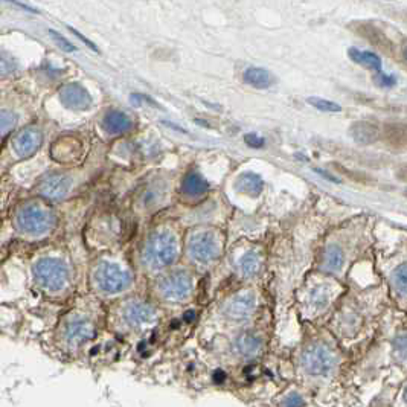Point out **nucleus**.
I'll return each mask as SVG.
<instances>
[{"mask_svg": "<svg viewBox=\"0 0 407 407\" xmlns=\"http://www.w3.org/2000/svg\"><path fill=\"white\" fill-rule=\"evenodd\" d=\"M93 332H95V327L87 318L74 315L63 323L61 339L66 347L78 348L93 337Z\"/></svg>", "mask_w": 407, "mask_h": 407, "instance_id": "nucleus-8", "label": "nucleus"}, {"mask_svg": "<svg viewBox=\"0 0 407 407\" xmlns=\"http://www.w3.org/2000/svg\"><path fill=\"white\" fill-rule=\"evenodd\" d=\"M70 31H72V33H74L75 36H78V37H80V38H81L82 41H85V43H86V45H89V46H90V48L93 49V50H98V49H97V46H95V45H93V43H92V41H89V40H87V38H86L85 36H81V34L78 33V31H77V29H72V28H70Z\"/></svg>", "mask_w": 407, "mask_h": 407, "instance_id": "nucleus-33", "label": "nucleus"}, {"mask_svg": "<svg viewBox=\"0 0 407 407\" xmlns=\"http://www.w3.org/2000/svg\"><path fill=\"white\" fill-rule=\"evenodd\" d=\"M61 101L69 109H85L89 106L90 97L85 87L80 85H67L60 93Z\"/></svg>", "mask_w": 407, "mask_h": 407, "instance_id": "nucleus-15", "label": "nucleus"}, {"mask_svg": "<svg viewBox=\"0 0 407 407\" xmlns=\"http://www.w3.org/2000/svg\"><path fill=\"white\" fill-rule=\"evenodd\" d=\"M57 218L50 210L38 203L25 205L17 212L16 224L22 234L28 237H43L55 227Z\"/></svg>", "mask_w": 407, "mask_h": 407, "instance_id": "nucleus-4", "label": "nucleus"}, {"mask_svg": "<svg viewBox=\"0 0 407 407\" xmlns=\"http://www.w3.org/2000/svg\"><path fill=\"white\" fill-rule=\"evenodd\" d=\"M403 57H404L406 61H407V45L403 48Z\"/></svg>", "mask_w": 407, "mask_h": 407, "instance_id": "nucleus-34", "label": "nucleus"}, {"mask_svg": "<svg viewBox=\"0 0 407 407\" xmlns=\"http://www.w3.org/2000/svg\"><path fill=\"white\" fill-rule=\"evenodd\" d=\"M41 145V134L36 130H26L14 139V150L20 158H31L37 153Z\"/></svg>", "mask_w": 407, "mask_h": 407, "instance_id": "nucleus-13", "label": "nucleus"}, {"mask_svg": "<svg viewBox=\"0 0 407 407\" xmlns=\"http://www.w3.org/2000/svg\"><path fill=\"white\" fill-rule=\"evenodd\" d=\"M179 258V242L171 231H156L141 250V264L148 271L171 267Z\"/></svg>", "mask_w": 407, "mask_h": 407, "instance_id": "nucleus-1", "label": "nucleus"}, {"mask_svg": "<svg viewBox=\"0 0 407 407\" xmlns=\"http://www.w3.org/2000/svg\"><path fill=\"white\" fill-rule=\"evenodd\" d=\"M359 34L371 43L374 48H377L380 50H383L386 55H392L395 46L391 41V38L386 36L380 28H377L372 23H360L359 26Z\"/></svg>", "mask_w": 407, "mask_h": 407, "instance_id": "nucleus-12", "label": "nucleus"}, {"mask_svg": "<svg viewBox=\"0 0 407 407\" xmlns=\"http://www.w3.org/2000/svg\"><path fill=\"white\" fill-rule=\"evenodd\" d=\"M156 319H158V310L147 300L130 299L125 300L121 307L122 325L129 330L151 327Z\"/></svg>", "mask_w": 407, "mask_h": 407, "instance_id": "nucleus-7", "label": "nucleus"}, {"mask_svg": "<svg viewBox=\"0 0 407 407\" xmlns=\"http://www.w3.org/2000/svg\"><path fill=\"white\" fill-rule=\"evenodd\" d=\"M70 190V179L63 174H52L40 183V194L49 200H61Z\"/></svg>", "mask_w": 407, "mask_h": 407, "instance_id": "nucleus-11", "label": "nucleus"}, {"mask_svg": "<svg viewBox=\"0 0 407 407\" xmlns=\"http://www.w3.org/2000/svg\"><path fill=\"white\" fill-rule=\"evenodd\" d=\"M261 267V256L255 250L246 252L242 258L238 259V268L244 276H254L258 273Z\"/></svg>", "mask_w": 407, "mask_h": 407, "instance_id": "nucleus-22", "label": "nucleus"}, {"mask_svg": "<svg viewBox=\"0 0 407 407\" xmlns=\"http://www.w3.org/2000/svg\"><path fill=\"white\" fill-rule=\"evenodd\" d=\"M286 406L287 407H302L304 406V401H302V398L299 395H290L288 398H287V401H286Z\"/></svg>", "mask_w": 407, "mask_h": 407, "instance_id": "nucleus-31", "label": "nucleus"}, {"mask_svg": "<svg viewBox=\"0 0 407 407\" xmlns=\"http://www.w3.org/2000/svg\"><path fill=\"white\" fill-rule=\"evenodd\" d=\"M5 2H8V4H14L16 6H18V8H22V9H25V11H29V13H37L34 8H31V6H28L26 4H22V2H18V0H5Z\"/></svg>", "mask_w": 407, "mask_h": 407, "instance_id": "nucleus-32", "label": "nucleus"}, {"mask_svg": "<svg viewBox=\"0 0 407 407\" xmlns=\"http://www.w3.org/2000/svg\"><path fill=\"white\" fill-rule=\"evenodd\" d=\"M374 81H375V85L380 86V87H394L396 85V80L394 75L384 74V72H381V70L375 74Z\"/></svg>", "mask_w": 407, "mask_h": 407, "instance_id": "nucleus-27", "label": "nucleus"}, {"mask_svg": "<svg viewBox=\"0 0 407 407\" xmlns=\"http://www.w3.org/2000/svg\"><path fill=\"white\" fill-rule=\"evenodd\" d=\"M392 284L396 293L401 298H407V263L395 268L392 276Z\"/></svg>", "mask_w": 407, "mask_h": 407, "instance_id": "nucleus-24", "label": "nucleus"}, {"mask_svg": "<svg viewBox=\"0 0 407 407\" xmlns=\"http://www.w3.org/2000/svg\"><path fill=\"white\" fill-rule=\"evenodd\" d=\"M243 78L249 86H252L255 89H268L271 85H273V77H271V74L267 69H263V67L246 69Z\"/></svg>", "mask_w": 407, "mask_h": 407, "instance_id": "nucleus-17", "label": "nucleus"}, {"mask_svg": "<svg viewBox=\"0 0 407 407\" xmlns=\"http://www.w3.org/2000/svg\"><path fill=\"white\" fill-rule=\"evenodd\" d=\"M244 142L247 147L250 148H255V150H259V148H264V145H266V141L261 138V136H258L256 133H247L244 134Z\"/></svg>", "mask_w": 407, "mask_h": 407, "instance_id": "nucleus-28", "label": "nucleus"}, {"mask_svg": "<svg viewBox=\"0 0 407 407\" xmlns=\"http://www.w3.org/2000/svg\"><path fill=\"white\" fill-rule=\"evenodd\" d=\"M104 127L112 134H121L130 130L131 121L122 112H110L104 118Z\"/></svg>", "mask_w": 407, "mask_h": 407, "instance_id": "nucleus-19", "label": "nucleus"}, {"mask_svg": "<svg viewBox=\"0 0 407 407\" xmlns=\"http://www.w3.org/2000/svg\"><path fill=\"white\" fill-rule=\"evenodd\" d=\"M307 102L310 104V106L315 107L316 110H320V112H325V113H339L342 112V107L339 106L337 102H334V101H328L325 98H319V97H310L307 99Z\"/></svg>", "mask_w": 407, "mask_h": 407, "instance_id": "nucleus-26", "label": "nucleus"}, {"mask_svg": "<svg viewBox=\"0 0 407 407\" xmlns=\"http://www.w3.org/2000/svg\"><path fill=\"white\" fill-rule=\"evenodd\" d=\"M302 364L313 375H327L334 367V356L327 347L311 345L302 354Z\"/></svg>", "mask_w": 407, "mask_h": 407, "instance_id": "nucleus-9", "label": "nucleus"}, {"mask_svg": "<svg viewBox=\"0 0 407 407\" xmlns=\"http://www.w3.org/2000/svg\"><path fill=\"white\" fill-rule=\"evenodd\" d=\"M255 310V296L250 291H243L227 302L224 313L232 320H246Z\"/></svg>", "mask_w": 407, "mask_h": 407, "instance_id": "nucleus-10", "label": "nucleus"}, {"mask_svg": "<svg viewBox=\"0 0 407 407\" xmlns=\"http://www.w3.org/2000/svg\"><path fill=\"white\" fill-rule=\"evenodd\" d=\"M49 34L52 36V38H54L55 43H57L63 50H67V52H74V50H77V48H75L74 45H72L69 40L63 38L58 33H55V31H49Z\"/></svg>", "mask_w": 407, "mask_h": 407, "instance_id": "nucleus-30", "label": "nucleus"}, {"mask_svg": "<svg viewBox=\"0 0 407 407\" xmlns=\"http://www.w3.org/2000/svg\"><path fill=\"white\" fill-rule=\"evenodd\" d=\"M14 121H16V118L13 116L11 113H8V112L2 113V116H0V133L5 134L11 130L14 127Z\"/></svg>", "mask_w": 407, "mask_h": 407, "instance_id": "nucleus-29", "label": "nucleus"}, {"mask_svg": "<svg viewBox=\"0 0 407 407\" xmlns=\"http://www.w3.org/2000/svg\"><path fill=\"white\" fill-rule=\"evenodd\" d=\"M207 188L210 185L198 173L186 174L182 183V191L188 197H202L207 191Z\"/></svg>", "mask_w": 407, "mask_h": 407, "instance_id": "nucleus-18", "label": "nucleus"}, {"mask_svg": "<svg viewBox=\"0 0 407 407\" xmlns=\"http://www.w3.org/2000/svg\"><path fill=\"white\" fill-rule=\"evenodd\" d=\"M345 264V254L339 246H328L323 254V268L331 273H337Z\"/></svg>", "mask_w": 407, "mask_h": 407, "instance_id": "nucleus-21", "label": "nucleus"}, {"mask_svg": "<svg viewBox=\"0 0 407 407\" xmlns=\"http://www.w3.org/2000/svg\"><path fill=\"white\" fill-rule=\"evenodd\" d=\"M33 276L37 287L50 295L65 291L72 279L69 264L57 256L40 258L33 267Z\"/></svg>", "mask_w": 407, "mask_h": 407, "instance_id": "nucleus-3", "label": "nucleus"}, {"mask_svg": "<svg viewBox=\"0 0 407 407\" xmlns=\"http://www.w3.org/2000/svg\"><path fill=\"white\" fill-rule=\"evenodd\" d=\"M188 254L194 263L211 264L222 254L220 238L212 231L195 232L188 242Z\"/></svg>", "mask_w": 407, "mask_h": 407, "instance_id": "nucleus-6", "label": "nucleus"}, {"mask_svg": "<svg viewBox=\"0 0 407 407\" xmlns=\"http://www.w3.org/2000/svg\"><path fill=\"white\" fill-rule=\"evenodd\" d=\"M331 299V293L327 287H316L310 293V304L315 307L316 310H322L328 305V302Z\"/></svg>", "mask_w": 407, "mask_h": 407, "instance_id": "nucleus-25", "label": "nucleus"}, {"mask_svg": "<svg viewBox=\"0 0 407 407\" xmlns=\"http://www.w3.org/2000/svg\"><path fill=\"white\" fill-rule=\"evenodd\" d=\"M158 295L171 304H183L194 293V279L186 270H171L159 276Z\"/></svg>", "mask_w": 407, "mask_h": 407, "instance_id": "nucleus-5", "label": "nucleus"}, {"mask_svg": "<svg viewBox=\"0 0 407 407\" xmlns=\"http://www.w3.org/2000/svg\"><path fill=\"white\" fill-rule=\"evenodd\" d=\"M238 188H239V191H243L246 194L256 195L261 192V190H263V180H261V177L258 174L247 173L239 177Z\"/></svg>", "mask_w": 407, "mask_h": 407, "instance_id": "nucleus-23", "label": "nucleus"}, {"mask_svg": "<svg viewBox=\"0 0 407 407\" xmlns=\"http://www.w3.org/2000/svg\"><path fill=\"white\" fill-rule=\"evenodd\" d=\"M131 270L118 261L101 259L92 270V286L102 296H118L133 287Z\"/></svg>", "mask_w": 407, "mask_h": 407, "instance_id": "nucleus-2", "label": "nucleus"}, {"mask_svg": "<svg viewBox=\"0 0 407 407\" xmlns=\"http://www.w3.org/2000/svg\"><path fill=\"white\" fill-rule=\"evenodd\" d=\"M404 400H406V403H407V388H406V392H404Z\"/></svg>", "mask_w": 407, "mask_h": 407, "instance_id": "nucleus-35", "label": "nucleus"}, {"mask_svg": "<svg viewBox=\"0 0 407 407\" xmlns=\"http://www.w3.org/2000/svg\"><path fill=\"white\" fill-rule=\"evenodd\" d=\"M351 138L356 143L360 145H371L374 142H377L380 138V130L375 124L367 122V121H359L354 122L349 129Z\"/></svg>", "mask_w": 407, "mask_h": 407, "instance_id": "nucleus-14", "label": "nucleus"}, {"mask_svg": "<svg viewBox=\"0 0 407 407\" xmlns=\"http://www.w3.org/2000/svg\"><path fill=\"white\" fill-rule=\"evenodd\" d=\"M348 55L354 63H357V65L363 66L364 69H369L374 72L381 70V58L375 54V52L359 50L356 48H351L348 50Z\"/></svg>", "mask_w": 407, "mask_h": 407, "instance_id": "nucleus-16", "label": "nucleus"}, {"mask_svg": "<svg viewBox=\"0 0 407 407\" xmlns=\"http://www.w3.org/2000/svg\"><path fill=\"white\" fill-rule=\"evenodd\" d=\"M237 351L244 357H254L261 349V339L252 332H244L237 339Z\"/></svg>", "mask_w": 407, "mask_h": 407, "instance_id": "nucleus-20", "label": "nucleus"}]
</instances>
